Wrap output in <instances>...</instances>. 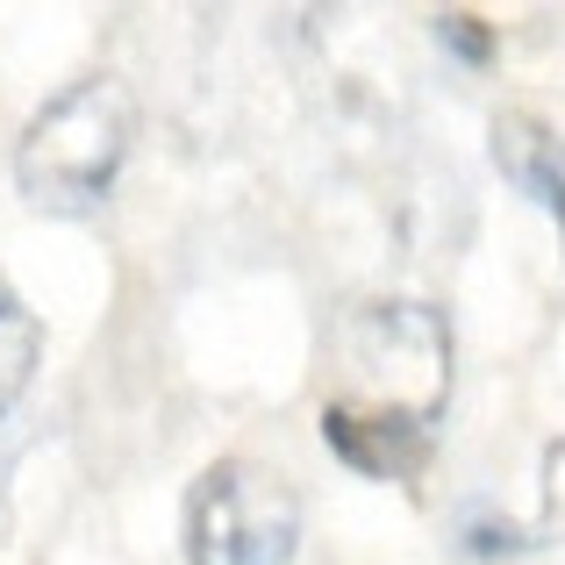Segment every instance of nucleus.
Instances as JSON below:
<instances>
[{"label": "nucleus", "instance_id": "nucleus-1", "mask_svg": "<svg viewBox=\"0 0 565 565\" xmlns=\"http://www.w3.org/2000/svg\"><path fill=\"white\" fill-rule=\"evenodd\" d=\"M451 394V337L437 308L386 301L351 316L344 386L322 401V444L365 480H415Z\"/></svg>", "mask_w": 565, "mask_h": 565}, {"label": "nucleus", "instance_id": "nucleus-2", "mask_svg": "<svg viewBox=\"0 0 565 565\" xmlns=\"http://www.w3.org/2000/svg\"><path fill=\"white\" fill-rule=\"evenodd\" d=\"M129 137H137V94L115 72L79 79L29 115L22 143H14V186L43 215H86L108 201Z\"/></svg>", "mask_w": 565, "mask_h": 565}, {"label": "nucleus", "instance_id": "nucleus-3", "mask_svg": "<svg viewBox=\"0 0 565 565\" xmlns=\"http://www.w3.org/2000/svg\"><path fill=\"white\" fill-rule=\"evenodd\" d=\"M301 515L294 494L273 480H250L236 458L207 466L186 494V565H287Z\"/></svg>", "mask_w": 565, "mask_h": 565}, {"label": "nucleus", "instance_id": "nucleus-4", "mask_svg": "<svg viewBox=\"0 0 565 565\" xmlns=\"http://www.w3.org/2000/svg\"><path fill=\"white\" fill-rule=\"evenodd\" d=\"M494 166L515 193H530L558 222V250H565V137L544 129L537 115H501L494 122Z\"/></svg>", "mask_w": 565, "mask_h": 565}, {"label": "nucleus", "instance_id": "nucleus-5", "mask_svg": "<svg viewBox=\"0 0 565 565\" xmlns=\"http://www.w3.org/2000/svg\"><path fill=\"white\" fill-rule=\"evenodd\" d=\"M36 359H43V322L22 308V294L0 287V401H22V386L36 380Z\"/></svg>", "mask_w": 565, "mask_h": 565}, {"label": "nucleus", "instance_id": "nucleus-6", "mask_svg": "<svg viewBox=\"0 0 565 565\" xmlns=\"http://www.w3.org/2000/svg\"><path fill=\"white\" fill-rule=\"evenodd\" d=\"M437 43L451 57H466V65H487V57H494V29H487L480 14H466V8L437 14Z\"/></svg>", "mask_w": 565, "mask_h": 565}, {"label": "nucleus", "instance_id": "nucleus-7", "mask_svg": "<svg viewBox=\"0 0 565 565\" xmlns=\"http://www.w3.org/2000/svg\"><path fill=\"white\" fill-rule=\"evenodd\" d=\"M544 537H565V444L544 451Z\"/></svg>", "mask_w": 565, "mask_h": 565}, {"label": "nucleus", "instance_id": "nucleus-8", "mask_svg": "<svg viewBox=\"0 0 565 565\" xmlns=\"http://www.w3.org/2000/svg\"><path fill=\"white\" fill-rule=\"evenodd\" d=\"M0 415H8V401H0Z\"/></svg>", "mask_w": 565, "mask_h": 565}]
</instances>
